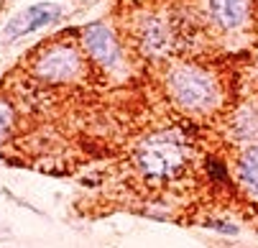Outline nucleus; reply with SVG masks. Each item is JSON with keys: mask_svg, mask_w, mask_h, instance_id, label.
Segmentation results:
<instances>
[{"mask_svg": "<svg viewBox=\"0 0 258 248\" xmlns=\"http://www.w3.org/2000/svg\"><path fill=\"white\" fill-rule=\"evenodd\" d=\"M136 166L154 182L174 179L187 166V146L174 133H154L136 151Z\"/></svg>", "mask_w": 258, "mask_h": 248, "instance_id": "f257e3e1", "label": "nucleus"}, {"mask_svg": "<svg viewBox=\"0 0 258 248\" xmlns=\"http://www.w3.org/2000/svg\"><path fill=\"white\" fill-rule=\"evenodd\" d=\"M169 92L187 110H210L217 102V82L210 72L192 64H181L169 72Z\"/></svg>", "mask_w": 258, "mask_h": 248, "instance_id": "f03ea898", "label": "nucleus"}, {"mask_svg": "<svg viewBox=\"0 0 258 248\" xmlns=\"http://www.w3.org/2000/svg\"><path fill=\"white\" fill-rule=\"evenodd\" d=\"M82 56L72 46H51L36 61V75L46 82H69L82 75Z\"/></svg>", "mask_w": 258, "mask_h": 248, "instance_id": "7ed1b4c3", "label": "nucleus"}, {"mask_svg": "<svg viewBox=\"0 0 258 248\" xmlns=\"http://www.w3.org/2000/svg\"><path fill=\"white\" fill-rule=\"evenodd\" d=\"M59 18H61V8L56 3H36L6 23L3 36H6V41H16V39L26 36V33H33V31H39Z\"/></svg>", "mask_w": 258, "mask_h": 248, "instance_id": "20e7f679", "label": "nucleus"}, {"mask_svg": "<svg viewBox=\"0 0 258 248\" xmlns=\"http://www.w3.org/2000/svg\"><path fill=\"white\" fill-rule=\"evenodd\" d=\"M82 41H85V49L87 54L105 69H113L118 67L120 61V46L115 41V36L110 33L107 26L102 23H90L85 31H82Z\"/></svg>", "mask_w": 258, "mask_h": 248, "instance_id": "39448f33", "label": "nucleus"}, {"mask_svg": "<svg viewBox=\"0 0 258 248\" xmlns=\"http://www.w3.org/2000/svg\"><path fill=\"white\" fill-rule=\"evenodd\" d=\"M212 21L223 31H238L245 26L250 13V0H207Z\"/></svg>", "mask_w": 258, "mask_h": 248, "instance_id": "423d86ee", "label": "nucleus"}, {"mask_svg": "<svg viewBox=\"0 0 258 248\" xmlns=\"http://www.w3.org/2000/svg\"><path fill=\"white\" fill-rule=\"evenodd\" d=\"M238 176L243 190L258 200V146H248L238 159Z\"/></svg>", "mask_w": 258, "mask_h": 248, "instance_id": "0eeeda50", "label": "nucleus"}, {"mask_svg": "<svg viewBox=\"0 0 258 248\" xmlns=\"http://www.w3.org/2000/svg\"><path fill=\"white\" fill-rule=\"evenodd\" d=\"M141 41H143V49L149 54H164L166 46H169V31L159 18H149L143 23Z\"/></svg>", "mask_w": 258, "mask_h": 248, "instance_id": "6e6552de", "label": "nucleus"}, {"mask_svg": "<svg viewBox=\"0 0 258 248\" xmlns=\"http://www.w3.org/2000/svg\"><path fill=\"white\" fill-rule=\"evenodd\" d=\"M13 118H16V113H13V108H11V102L0 100V138H3V136L11 131Z\"/></svg>", "mask_w": 258, "mask_h": 248, "instance_id": "1a4fd4ad", "label": "nucleus"}, {"mask_svg": "<svg viewBox=\"0 0 258 248\" xmlns=\"http://www.w3.org/2000/svg\"><path fill=\"white\" fill-rule=\"evenodd\" d=\"M207 171L215 182H223L228 179V171H225V164L223 161H217V159H207Z\"/></svg>", "mask_w": 258, "mask_h": 248, "instance_id": "9d476101", "label": "nucleus"}, {"mask_svg": "<svg viewBox=\"0 0 258 248\" xmlns=\"http://www.w3.org/2000/svg\"><path fill=\"white\" fill-rule=\"evenodd\" d=\"M205 228H212V230H220V233H225V235H238V225L233 223H225V220H207Z\"/></svg>", "mask_w": 258, "mask_h": 248, "instance_id": "9b49d317", "label": "nucleus"}]
</instances>
